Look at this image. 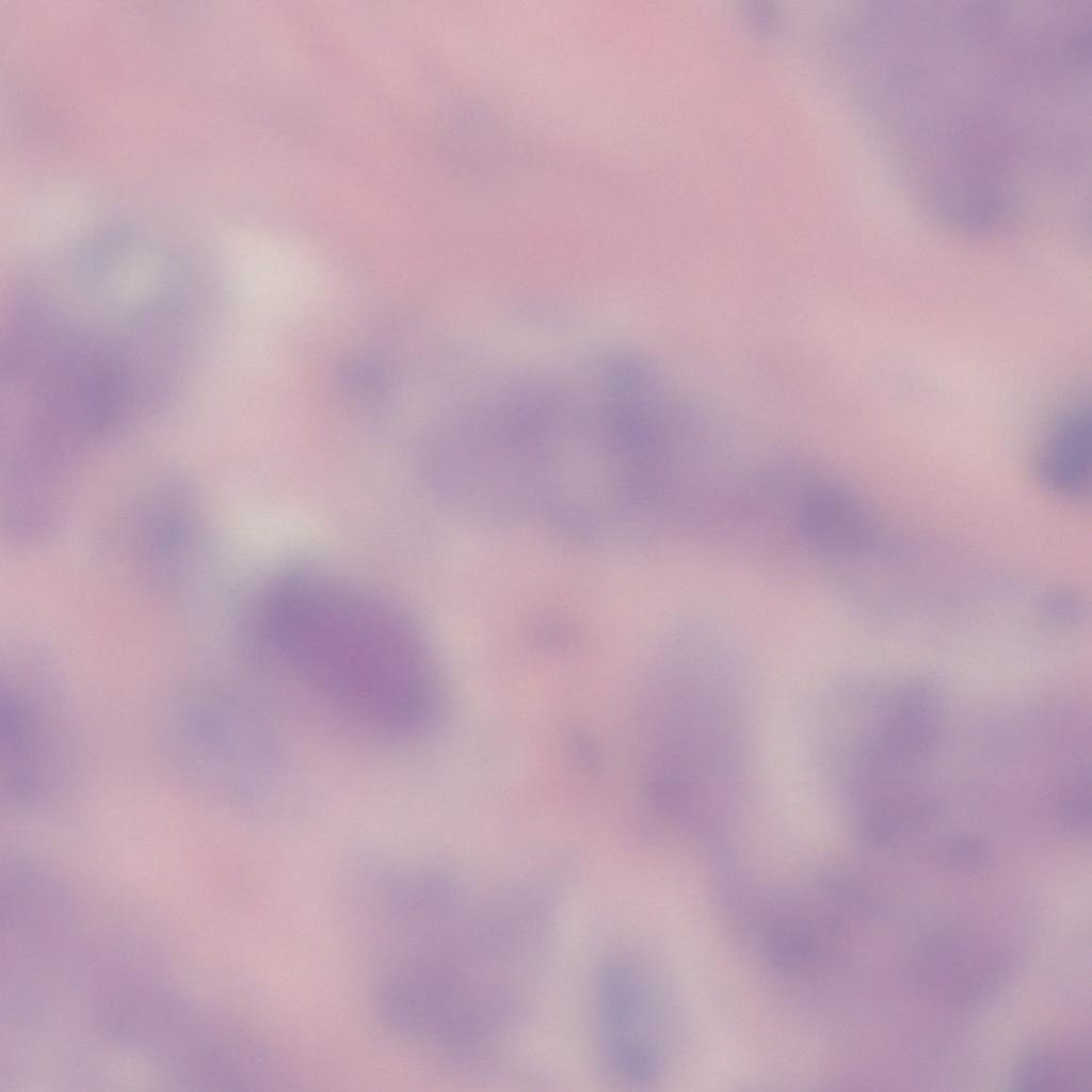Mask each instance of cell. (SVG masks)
I'll use <instances>...</instances> for the list:
<instances>
[{
  "mask_svg": "<svg viewBox=\"0 0 1092 1092\" xmlns=\"http://www.w3.org/2000/svg\"><path fill=\"white\" fill-rule=\"evenodd\" d=\"M58 704L30 680L2 686L1 787L11 808L45 806L67 788L74 754Z\"/></svg>",
  "mask_w": 1092,
  "mask_h": 1092,
  "instance_id": "obj_6",
  "label": "cell"
},
{
  "mask_svg": "<svg viewBox=\"0 0 1092 1092\" xmlns=\"http://www.w3.org/2000/svg\"><path fill=\"white\" fill-rule=\"evenodd\" d=\"M821 748L849 817L920 793L919 775L941 743L946 696L933 679L854 682L832 696Z\"/></svg>",
  "mask_w": 1092,
  "mask_h": 1092,
  "instance_id": "obj_2",
  "label": "cell"
},
{
  "mask_svg": "<svg viewBox=\"0 0 1092 1092\" xmlns=\"http://www.w3.org/2000/svg\"><path fill=\"white\" fill-rule=\"evenodd\" d=\"M593 1047L603 1072L614 1082H654L667 1066L671 1013L661 980L644 960L627 950L604 956L589 989Z\"/></svg>",
  "mask_w": 1092,
  "mask_h": 1092,
  "instance_id": "obj_3",
  "label": "cell"
},
{
  "mask_svg": "<svg viewBox=\"0 0 1092 1092\" xmlns=\"http://www.w3.org/2000/svg\"><path fill=\"white\" fill-rule=\"evenodd\" d=\"M1091 400L1079 392L1060 410L1035 460L1041 484L1054 495L1083 501L1091 491Z\"/></svg>",
  "mask_w": 1092,
  "mask_h": 1092,
  "instance_id": "obj_8",
  "label": "cell"
},
{
  "mask_svg": "<svg viewBox=\"0 0 1092 1092\" xmlns=\"http://www.w3.org/2000/svg\"><path fill=\"white\" fill-rule=\"evenodd\" d=\"M1091 1059L1085 1046H1049L1027 1055L1013 1075L1016 1090L1082 1091L1090 1089Z\"/></svg>",
  "mask_w": 1092,
  "mask_h": 1092,
  "instance_id": "obj_9",
  "label": "cell"
},
{
  "mask_svg": "<svg viewBox=\"0 0 1092 1092\" xmlns=\"http://www.w3.org/2000/svg\"><path fill=\"white\" fill-rule=\"evenodd\" d=\"M796 520L808 547L832 569L860 563L876 547L868 511L853 494L831 482L805 485L798 497Z\"/></svg>",
  "mask_w": 1092,
  "mask_h": 1092,
  "instance_id": "obj_7",
  "label": "cell"
},
{
  "mask_svg": "<svg viewBox=\"0 0 1092 1092\" xmlns=\"http://www.w3.org/2000/svg\"><path fill=\"white\" fill-rule=\"evenodd\" d=\"M703 653L684 649L659 686L647 798L673 828L712 833L741 793L744 694L733 667Z\"/></svg>",
  "mask_w": 1092,
  "mask_h": 1092,
  "instance_id": "obj_1",
  "label": "cell"
},
{
  "mask_svg": "<svg viewBox=\"0 0 1092 1092\" xmlns=\"http://www.w3.org/2000/svg\"><path fill=\"white\" fill-rule=\"evenodd\" d=\"M187 711L184 740L200 749V759L221 790L253 806H273L288 791L284 745L274 730L248 707L225 696L200 700Z\"/></svg>",
  "mask_w": 1092,
  "mask_h": 1092,
  "instance_id": "obj_5",
  "label": "cell"
},
{
  "mask_svg": "<svg viewBox=\"0 0 1092 1092\" xmlns=\"http://www.w3.org/2000/svg\"><path fill=\"white\" fill-rule=\"evenodd\" d=\"M155 995V994H154ZM123 1003L118 1029L140 1043L164 1067L187 1081L214 1089L243 1090L258 1076L262 1044L225 1018L193 1012L162 995Z\"/></svg>",
  "mask_w": 1092,
  "mask_h": 1092,
  "instance_id": "obj_4",
  "label": "cell"
}]
</instances>
